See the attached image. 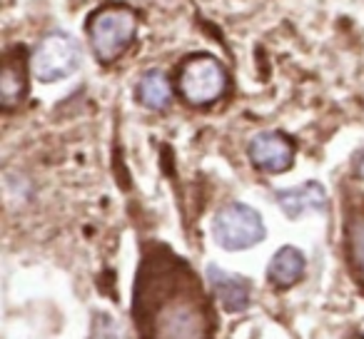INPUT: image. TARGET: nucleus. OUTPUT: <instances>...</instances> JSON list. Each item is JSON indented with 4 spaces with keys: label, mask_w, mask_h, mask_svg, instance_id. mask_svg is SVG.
<instances>
[{
    "label": "nucleus",
    "mask_w": 364,
    "mask_h": 339,
    "mask_svg": "<svg viewBox=\"0 0 364 339\" xmlns=\"http://www.w3.org/2000/svg\"><path fill=\"white\" fill-rule=\"evenodd\" d=\"M140 339H213V309L188 262L167 249L147 254L135 282Z\"/></svg>",
    "instance_id": "1"
},
{
    "label": "nucleus",
    "mask_w": 364,
    "mask_h": 339,
    "mask_svg": "<svg viewBox=\"0 0 364 339\" xmlns=\"http://www.w3.org/2000/svg\"><path fill=\"white\" fill-rule=\"evenodd\" d=\"M140 28V13L125 3H107L87 18V43L97 63L112 65L132 48Z\"/></svg>",
    "instance_id": "2"
},
{
    "label": "nucleus",
    "mask_w": 364,
    "mask_h": 339,
    "mask_svg": "<svg viewBox=\"0 0 364 339\" xmlns=\"http://www.w3.org/2000/svg\"><path fill=\"white\" fill-rule=\"evenodd\" d=\"M230 90V72L215 55L198 53L182 60L177 70V92L188 105L210 107Z\"/></svg>",
    "instance_id": "3"
},
{
    "label": "nucleus",
    "mask_w": 364,
    "mask_h": 339,
    "mask_svg": "<svg viewBox=\"0 0 364 339\" xmlns=\"http://www.w3.org/2000/svg\"><path fill=\"white\" fill-rule=\"evenodd\" d=\"M80 43L70 33L53 31L38 41L31 53V72L41 82H58L70 77L80 68Z\"/></svg>",
    "instance_id": "4"
},
{
    "label": "nucleus",
    "mask_w": 364,
    "mask_h": 339,
    "mask_svg": "<svg viewBox=\"0 0 364 339\" xmlns=\"http://www.w3.org/2000/svg\"><path fill=\"white\" fill-rule=\"evenodd\" d=\"M213 235L225 249H250L264 240V222L257 210L245 203H230L215 215Z\"/></svg>",
    "instance_id": "5"
},
{
    "label": "nucleus",
    "mask_w": 364,
    "mask_h": 339,
    "mask_svg": "<svg viewBox=\"0 0 364 339\" xmlns=\"http://www.w3.org/2000/svg\"><path fill=\"white\" fill-rule=\"evenodd\" d=\"M247 155L257 170L269 175H279L287 173L294 162V142L289 140L284 132H259L250 140L247 145Z\"/></svg>",
    "instance_id": "6"
},
{
    "label": "nucleus",
    "mask_w": 364,
    "mask_h": 339,
    "mask_svg": "<svg viewBox=\"0 0 364 339\" xmlns=\"http://www.w3.org/2000/svg\"><path fill=\"white\" fill-rule=\"evenodd\" d=\"M28 65H31V60H26V50L23 48H13L3 58V70H0V107L6 112H13L26 100Z\"/></svg>",
    "instance_id": "7"
},
{
    "label": "nucleus",
    "mask_w": 364,
    "mask_h": 339,
    "mask_svg": "<svg viewBox=\"0 0 364 339\" xmlns=\"http://www.w3.org/2000/svg\"><path fill=\"white\" fill-rule=\"evenodd\" d=\"M208 279L225 312L235 314V312H245L250 307V294H252L250 279L228 272V269L218 267V264H210L208 267Z\"/></svg>",
    "instance_id": "8"
},
{
    "label": "nucleus",
    "mask_w": 364,
    "mask_h": 339,
    "mask_svg": "<svg viewBox=\"0 0 364 339\" xmlns=\"http://www.w3.org/2000/svg\"><path fill=\"white\" fill-rule=\"evenodd\" d=\"M274 200L289 220H297L307 212H324L327 210V193H324L322 185L312 183V180L302 183L299 188L279 190Z\"/></svg>",
    "instance_id": "9"
},
{
    "label": "nucleus",
    "mask_w": 364,
    "mask_h": 339,
    "mask_svg": "<svg viewBox=\"0 0 364 339\" xmlns=\"http://www.w3.org/2000/svg\"><path fill=\"white\" fill-rule=\"evenodd\" d=\"M137 102L147 110L155 112H165L172 105V82L167 77L165 70L160 68H150L137 77V87H135Z\"/></svg>",
    "instance_id": "10"
},
{
    "label": "nucleus",
    "mask_w": 364,
    "mask_h": 339,
    "mask_svg": "<svg viewBox=\"0 0 364 339\" xmlns=\"http://www.w3.org/2000/svg\"><path fill=\"white\" fill-rule=\"evenodd\" d=\"M304 274V254L297 247L287 244L274 252L267 267V279L272 282L274 289H289L302 279Z\"/></svg>",
    "instance_id": "11"
},
{
    "label": "nucleus",
    "mask_w": 364,
    "mask_h": 339,
    "mask_svg": "<svg viewBox=\"0 0 364 339\" xmlns=\"http://www.w3.org/2000/svg\"><path fill=\"white\" fill-rule=\"evenodd\" d=\"M347 254L352 272L364 282V208L349 217L347 225Z\"/></svg>",
    "instance_id": "12"
},
{
    "label": "nucleus",
    "mask_w": 364,
    "mask_h": 339,
    "mask_svg": "<svg viewBox=\"0 0 364 339\" xmlns=\"http://www.w3.org/2000/svg\"><path fill=\"white\" fill-rule=\"evenodd\" d=\"M362 339H364V334H362Z\"/></svg>",
    "instance_id": "13"
}]
</instances>
